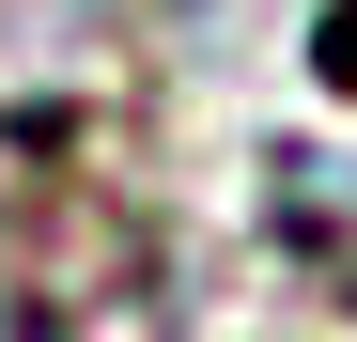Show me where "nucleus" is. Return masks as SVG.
Returning <instances> with one entry per match:
<instances>
[{
	"label": "nucleus",
	"instance_id": "nucleus-2",
	"mask_svg": "<svg viewBox=\"0 0 357 342\" xmlns=\"http://www.w3.org/2000/svg\"><path fill=\"white\" fill-rule=\"evenodd\" d=\"M311 63H326V78H342V94H357V0H342V16H326V31H311Z\"/></svg>",
	"mask_w": 357,
	"mask_h": 342
},
{
	"label": "nucleus",
	"instance_id": "nucleus-1",
	"mask_svg": "<svg viewBox=\"0 0 357 342\" xmlns=\"http://www.w3.org/2000/svg\"><path fill=\"white\" fill-rule=\"evenodd\" d=\"M264 234H280V265L311 280L326 311H357V156L280 140V156H264Z\"/></svg>",
	"mask_w": 357,
	"mask_h": 342
}]
</instances>
